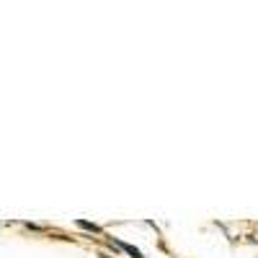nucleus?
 I'll return each instance as SVG.
<instances>
[{"label": "nucleus", "instance_id": "obj_1", "mask_svg": "<svg viewBox=\"0 0 258 258\" xmlns=\"http://www.w3.org/2000/svg\"><path fill=\"white\" fill-rule=\"evenodd\" d=\"M119 248H121L124 253H129L132 258H145V255H142V253H140V250H137L135 245H129V243H124V240H119Z\"/></svg>", "mask_w": 258, "mask_h": 258}, {"label": "nucleus", "instance_id": "obj_2", "mask_svg": "<svg viewBox=\"0 0 258 258\" xmlns=\"http://www.w3.org/2000/svg\"><path fill=\"white\" fill-rule=\"evenodd\" d=\"M78 227L88 230V232H101V227H98V225H93V222H85V220H78Z\"/></svg>", "mask_w": 258, "mask_h": 258}]
</instances>
